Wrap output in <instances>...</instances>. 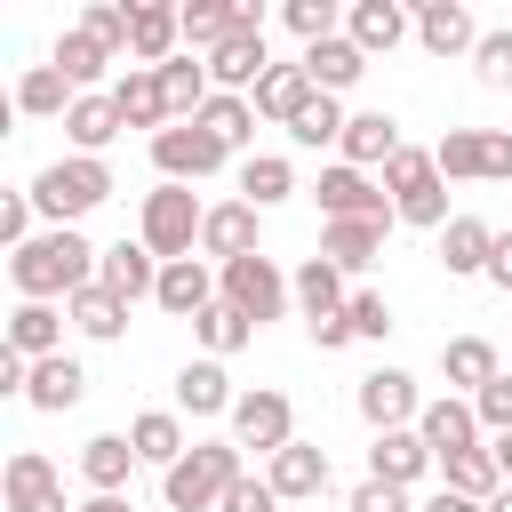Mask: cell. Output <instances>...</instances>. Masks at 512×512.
<instances>
[{
  "label": "cell",
  "instance_id": "cell-1",
  "mask_svg": "<svg viewBox=\"0 0 512 512\" xmlns=\"http://www.w3.org/2000/svg\"><path fill=\"white\" fill-rule=\"evenodd\" d=\"M96 264H104V248L80 224H48L40 240H24L8 256V280L24 304H72L80 288H96Z\"/></svg>",
  "mask_w": 512,
  "mask_h": 512
},
{
  "label": "cell",
  "instance_id": "cell-2",
  "mask_svg": "<svg viewBox=\"0 0 512 512\" xmlns=\"http://www.w3.org/2000/svg\"><path fill=\"white\" fill-rule=\"evenodd\" d=\"M240 472H248V464H240L232 440H192V448L160 472V496H168V512H216Z\"/></svg>",
  "mask_w": 512,
  "mask_h": 512
},
{
  "label": "cell",
  "instance_id": "cell-3",
  "mask_svg": "<svg viewBox=\"0 0 512 512\" xmlns=\"http://www.w3.org/2000/svg\"><path fill=\"white\" fill-rule=\"evenodd\" d=\"M24 192H32V208H40L48 224H80L88 208H104V200H112V168H104V160H88V152H64V160H48Z\"/></svg>",
  "mask_w": 512,
  "mask_h": 512
},
{
  "label": "cell",
  "instance_id": "cell-4",
  "mask_svg": "<svg viewBox=\"0 0 512 512\" xmlns=\"http://www.w3.org/2000/svg\"><path fill=\"white\" fill-rule=\"evenodd\" d=\"M200 224H208V208L192 200V184H152L144 208H136V240H144L160 264L200 256Z\"/></svg>",
  "mask_w": 512,
  "mask_h": 512
},
{
  "label": "cell",
  "instance_id": "cell-5",
  "mask_svg": "<svg viewBox=\"0 0 512 512\" xmlns=\"http://www.w3.org/2000/svg\"><path fill=\"white\" fill-rule=\"evenodd\" d=\"M216 288H224V304L248 320V328H264V320H280L288 304H296V288H288V272L256 248V256H240V264H216Z\"/></svg>",
  "mask_w": 512,
  "mask_h": 512
},
{
  "label": "cell",
  "instance_id": "cell-6",
  "mask_svg": "<svg viewBox=\"0 0 512 512\" xmlns=\"http://www.w3.org/2000/svg\"><path fill=\"white\" fill-rule=\"evenodd\" d=\"M224 424H232V448H256L264 464H272V456H280V448L296 440V408H288V392H272V384L240 392Z\"/></svg>",
  "mask_w": 512,
  "mask_h": 512
},
{
  "label": "cell",
  "instance_id": "cell-7",
  "mask_svg": "<svg viewBox=\"0 0 512 512\" xmlns=\"http://www.w3.org/2000/svg\"><path fill=\"white\" fill-rule=\"evenodd\" d=\"M232 152L200 128V120H176V128H160L152 136V168H160V184H200V176H216Z\"/></svg>",
  "mask_w": 512,
  "mask_h": 512
},
{
  "label": "cell",
  "instance_id": "cell-8",
  "mask_svg": "<svg viewBox=\"0 0 512 512\" xmlns=\"http://www.w3.org/2000/svg\"><path fill=\"white\" fill-rule=\"evenodd\" d=\"M352 408H360V424H368V432H408V424L424 416V392H416V376H408V368H368V376H360V392H352Z\"/></svg>",
  "mask_w": 512,
  "mask_h": 512
},
{
  "label": "cell",
  "instance_id": "cell-9",
  "mask_svg": "<svg viewBox=\"0 0 512 512\" xmlns=\"http://www.w3.org/2000/svg\"><path fill=\"white\" fill-rule=\"evenodd\" d=\"M312 200H320V224H344V216H392L384 184H376L368 168H344V160H328V168H320Z\"/></svg>",
  "mask_w": 512,
  "mask_h": 512
},
{
  "label": "cell",
  "instance_id": "cell-10",
  "mask_svg": "<svg viewBox=\"0 0 512 512\" xmlns=\"http://www.w3.org/2000/svg\"><path fill=\"white\" fill-rule=\"evenodd\" d=\"M416 432H424L432 464H448V456H472V448H480V416H472V400H464V392H440V400H424Z\"/></svg>",
  "mask_w": 512,
  "mask_h": 512
},
{
  "label": "cell",
  "instance_id": "cell-11",
  "mask_svg": "<svg viewBox=\"0 0 512 512\" xmlns=\"http://www.w3.org/2000/svg\"><path fill=\"white\" fill-rule=\"evenodd\" d=\"M272 72V56H264V24H240L216 56H208V80H216V96H256V80Z\"/></svg>",
  "mask_w": 512,
  "mask_h": 512
},
{
  "label": "cell",
  "instance_id": "cell-12",
  "mask_svg": "<svg viewBox=\"0 0 512 512\" xmlns=\"http://www.w3.org/2000/svg\"><path fill=\"white\" fill-rule=\"evenodd\" d=\"M400 216H344V224H320V256L352 280V272H368L376 256H384V232H392Z\"/></svg>",
  "mask_w": 512,
  "mask_h": 512
},
{
  "label": "cell",
  "instance_id": "cell-13",
  "mask_svg": "<svg viewBox=\"0 0 512 512\" xmlns=\"http://www.w3.org/2000/svg\"><path fill=\"white\" fill-rule=\"evenodd\" d=\"M408 32H416V16H408L400 0H352V8H344V40H352L360 56H392Z\"/></svg>",
  "mask_w": 512,
  "mask_h": 512
},
{
  "label": "cell",
  "instance_id": "cell-14",
  "mask_svg": "<svg viewBox=\"0 0 512 512\" xmlns=\"http://www.w3.org/2000/svg\"><path fill=\"white\" fill-rule=\"evenodd\" d=\"M0 488H8V512H64V480H56V464L40 448H16Z\"/></svg>",
  "mask_w": 512,
  "mask_h": 512
},
{
  "label": "cell",
  "instance_id": "cell-15",
  "mask_svg": "<svg viewBox=\"0 0 512 512\" xmlns=\"http://www.w3.org/2000/svg\"><path fill=\"white\" fill-rule=\"evenodd\" d=\"M224 288H216V272H208V256H184V264H160V288H152V304L160 312H176V320H200L208 304H216Z\"/></svg>",
  "mask_w": 512,
  "mask_h": 512
},
{
  "label": "cell",
  "instance_id": "cell-16",
  "mask_svg": "<svg viewBox=\"0 0 512 512\" xmlns=\"http://www.w3.org/2000/svg\"><path fill=\"white\" fill-rule=\"evenodd\" d=\"M264 480H272V496H280V504H304V496H320L336 472H328V448H312V440H288V448L264 464Z\"/></svg>",
  "mask_w": 512,
  "mask_h": 512
},
{
  "label": "cell",
  "instance_id": "cell-17",
  "mask_svg": "<svg viewBox=\"0 0 512 512\" xmlns=\"http://www.w3.org/2000/svg\"><path fill=\"white\" fill-rule=\"evenodd\" d=\"M416 40H424V56H472L480 48V24H472L464 0H424L416 8Z\"/></svg>",
  "mask_w": 512,
  "mask_h": 512
},
{
  "label": "cell",
  "instance_id": "cell-18",
  "mask_svg": "<svg viewBox=\"0 0 512 512\" xmlns=\"http://www.w3.org/2000/svg\"><path fill=\"white\" fill-rule=\"evenodd\" d=\"M256 216H264V208H248V200H216L208 224H200V256H216V264L256 256Z\"/></svg>",
  "mask_w": 512,
  "mask_h": 512
},
{
  "label": "cell",
  "instance_id": "cell-19",
  "mask_svg": "<svg viewBox=\"0 0 512 512\" xmlns=\"http://www.w3.org/2000/svg\"><path fill=\"white\" fill-rule=\"evenodd\" d=\"M96 280H104L120 304H144V296L160 288V256H152L144 240H112V248H104V264H96Z\"/></svg>",
  "mask_w": 512,
  "mask_h": 512
},
{
  "label": "cell",
  "instance_id": "cell-20",
  "mask_svg": "<svg viewBox=\"0 0 512 512\" xmlns=\"http://www.w3.org/2000/svg\"><path fill=\"white\" fill-rule=\"evenodd\" d=\"M80 400H88V368H80L72 352H56V360H32L24 408H40V416H64V408H80Z\"/></svg>",
  "mask_w": 512,
  "mask_h": 512
},
{
  "label": "cell",
  "instance_id": "cell-21",
  "mask_svg": "<svg viewBox=\"0 0 512 512\" xmlns=\"http://www.w3.org/2000/svg\"><path fill=\"white\" fill-rule=\"evenodd\" d=\"M432 472V448H424V432L408 424V432H376L368 440V480H392V488H416Z\"/></svg>",
  "mask_w": 512,
  "mask_h": 512
},
{
  "label": "cell",
  "instance_id": "cell-22",
  "mask_svg": "<svg viewBox=\"0 0 512 512\" xmlns=\"http://www.w3.org/2000/svg\"><path fill=\"white\" fill-rule=\"evenodd\" d=\"M112 104H120V120L128 128H176V112H168V88H160V72H144V64H128L120 80H112Z\"/></svg>",
  "mask_w": 512,
  "mask_h": 512
},
{
  "label": "cell",
  "instance_id": "cell-23",
  "mask_svg": "<svg viewBox=\"0 0 512 512\" xmlns=\"http://www.w3.org/2000/svg\"><path fill=\"white\" fill-rule=\"evenodd\" d=\"M400 144H408V136H400V120H392V112H352V120H344L336 160H344V168H384Z\"/></svg>",
  "mask_w": 512,
  "mask_h": 512
},
{
  "label": "cell",
  "instance_id": "cell-24",
  "mask_svg": "<svg viewBox=\"0 0 512 512\" xmlns=\"http://www.w3.org/2000/svg\"><path fill=\"white\" fill-rule=\"evenodd\" d=\"M232 376H224V360H184L176 368V416H232Z\"/></svg>",
  "mask_w": 512,
  "mask_h": 512
},
{
  "label": "cell",
  "instance_id": "cell-25",
  "mask_svg": "<svg viewBox=\"0 0 512 512\" xmlns=\"http://www.w3.org/2000/svg\"><path fill=\"white\" fill-rule=\"evenodd\" d=\"M128 472H136V440H128V432H96V440H80V480H88V496H120Z\"/></svg>",
  "mask_w": 512,
  "mask_h": 512
},
{
  "label": "cell",
  "instance_id": "cell-26",
  "mask_svg": "<svg viewBox=\"0 0 512 512\" xmlns=\"http://www.w3.org/2000/svg\"><path fill=\"white\" fill-rule=\"evenodd\" d=\"M48 64H56V72H64V80H72L80 96H96V80L112 72V48H104L96 32H80V24H64V32H56V48H48Z\"/></svg>",
  "mask_w": 512,
  "mask_h": 512
},
{
  "label": "cell",
  "instance_id": "cell-27",
  "mask_svg": "<svg viewBox=\"0 0 512 512\" xmlns=\"http://www.w3.org/2000/svg\"><path fill=\"white\" fill-rule=\"evenodd\" d=\"M120 128H128V120H120L112 88H96V96H72V112H64V136H72V152H88V160H104V144H112Z\"/></svg>",
  "mask_w": 512,
  "mask_h": 512
},
{
  "label": "cell",
  "instance_id": "cell-28",
  "mask_svg": "<svg viewBox=\"0 0 512 512\" xmlns=\"http://www.w3.org/2000/svg\"><path fill=\"white\" fill-rule=\"evenodd\" d=\"M488 256H496V224L488 216H456L448 232H440V264H448V280H488Z\"/></svg>",
  "mask_w": 512,
  "mask_h": 512
},
{
  "label": "cell",
  "instance_id": "cell-29",
  "mask_svg": "<svg viewBox=\"0 0 512 512\" xmlns=\"http://www.w3.org/2000/svg\"><path fill=\"white\" fill-rule=\"evenodd\" d=\"M288 288H296V304H304V328H312V320H336V312L352 304V288H344V272H336L328 256H304V264L288 272Z\"/></svg>",
  "mask_w": 512,
  "mask_h": 512
},
{
  "label": "cell",
  "instance_id": "cell-30",
  "mask_svg": "<svg viewBox=\"0 0 512 512\" xmlns=\"http://www.w3.org/2000/svg\"><path fill=\"white\" fill-rule=\"evenodd\" d=\"M64 304H16L8 312V352H24V360H56L64 352Z\"/></svg>",
  "mask_w": 512,
  "mask_h": 512
},
{
  "label": "cell",
  "instance_id": "cell-31",
  "mask_svg": "<svg viewBox=\"0 0 512 512\" xmlns=\"http://www.w3.org/2000/svg\"><path fill=\"white\" fill-rule=\"evenodd\" d=\"M440 376L472 400V392H488V384L504 376V360H496V344H488V336H448V344H440Z\"/></svg>",
  "mask_w": 512,
  "mask_h": 512
},
{
  "label": "cell",
  "instance_id": "cell-32",
  "mask_svg": "<svg viewBox=\"0 0 512 512\" xmlns=\"http://www.w3.org/2000/svg\"><path fill=\"white\" fill-rule=\"evenodd\" d=\"M312 96H320V88H312V72H304V64H272V72L256 80V96H248V104H256V120H280V128H288Z\"/></svg>",
  "mask_w": 512,
  "mask_h": 512
},
{
  "label": "cell",
  "instance_id": "cell-33",
  "mask_svg": "<svg viewBox=\"0 0 512 512\" xmlns=\"http://www.w3.org/2000/svg\"><path fill=\"white\" fill-rule=\"evenodd\" d=\"M296 64L312 72V88H320V96H344V88H360V72H368V56H360L344 32H336V40H320V48H304Z\"/></svg>",
  "mask_w": 512,
  "mask_h": 512
},
{
  "label": "cell",
  "instance_id": "cell-34",
  "mask_svg": "<svg viewBox=\"0 0 512 512\" xmlns=\"http://www.w3.org/2000/svg\"><path fill=\"white\" fill-rule=\"evenodd\" d=\"M128 440H136V464H152V472H168L192 440H184V416L176 408H144L136 424H128Z\"/></svg>",
  "mask_w": 512,
  "mask_h": 512
},
{
  "label": "cell",
  "instance_id": "cell-35",
  "mask_svg": "<svg viewBox=\"0 0 512 512\" xmlns=\"http://www.w3.org/2000/svg\"><path fill=\"white\" fill-rule=\"evenodd\" d=\"M160 88H168V112H176V120H200L208 96H216L208 56H168V64H160Z\"/></svg>",
  "mask_w": 512,
  "mask_h": 512
},
{
  "label": "cell",
  "instance_id": "cell-36",
  "mask_svg": "<svg viewBox=\"0 0 512 512\" xmlns=\"http://www.w3.org/2000/svg\"><path fill=\"white\" fill-rule=\"evenodd\" d=\"M72 96H80V88H72L56 64H24V80H16V112H24V120H64Z\"/></svg>",
  "mask_w": 512,
  "mask_h": 512
},
{
  "label": "cell",
  "instance_id": "cell-37",
  "mask_svg": "<svg viewBox=\"0 0 512 512\" xmlns=\"http://www.w3.org/2000/svg\"><path fill=\"white\" fill-rule=\"evenodd\" d=\"M288 192H296V168H288L280 152H248V160H240V200H248V208H280Z\"/></svg>",
  "mask_w": 512,
  "mask_h": 512
},
{
  "label": "cell",
  "instance_id": "cell-38",
  "mask_svg": "<svg viewBox=\"0 0 512 512\" xmlns=\"http://www.w3.org/2000/svg\"><path fill=\"white\" fill-rule=\"evenodd\" d=\"M64 312H72V328H80V336H96V344H112V336L128 328V304H120V296H112L104 280H96V288H80V296H72Z\"/></svg>",
  "mask_w": 512,
  "mask_h": 512
},
{
  "label": "cell",
  "instance_id": "cell-39",
  "mask_svg": "<svg viewBox=\"0 0 512 512\" xmlns=\"http://www.w3.org/2000/svg\"><path fill=\"white\" fill-rule=\"evenodd\" d=\"M200 128H208L224 152H248V144H256V104H248V96H208Z\"/></svg>",
  "mask_w": 512,
  "mask_h": 512
},
{
  "label": "cell",
  "instance_id": "cell-40",
  "mask_svg": "<svg viewBox=\"0 0 512 512\" xmlns=\"http://www.w3.org/2000/svg\"><path fill=\"white\" fill-rule=\"evenodd\" d=\"M440 488H456V496L488 504V496L504 488V472H496V456H488V448H472V456H448V464H440Z\"/></svg>",
  "mask_w": 512,
  "mask_h": 512
},
{
  "label": "cell",
  "instance_id": "cell-41",
  "mask_svg": "<svg viewBox=\"0 0 512 512\" xmlns=\"http://www.w3.org/2000/svg\"><path fill=\"white\" fill-rule=\"evenodd\" d=\"M344 120H352V112H344V96H312V104L288 120V136L320 152V144H344Z\"/></svg>",
  "mask_w": 512,
  "mask_h": 512
},
{
  "label": "cell",
  "instance_id": "cell-42",
  "mask_svg": "<svg viewBox=\"0 0 512 512\" xmlns=\"http://www.w3.org/2000/svg\"><path fill=\"white\" fill-rule=\"evenodd\" d=\"M432 160H440V184H488L480 176V128H448L432 144Z\"/></svg>",
  "mask_w": 512,
  "mask_h": 512
},
{
  "label": "cell",
  "instance_id": "cell-43",
  "mask_svg": "<svg viewBox=\"0 0 512 512\" xmlns=\"http://www.w3.org/2000/svg\"><path fill=\"white\" fill-rule=\"evenodd\" d=\"M432 176H440V160H432L424 144H400V152L384 160V176H376V184H384V200H408V192H424Z\"/></svg>",
  "mask_w": 512,
  "mask_h": 512
},
{
  "label": "cell",
  "instance_id": "cell-44",
  "mask_svg": "<svg viewBox=\"0 0 512 512\" xmlns=\"http://www.w3.org/2000/svg\"><path fill=\"white\" fill-rule=\"evenodd\" d=\"M192 336H200V344H208V360H232V352H240V344H248V336H256V328H248V320H240V312H232V304H224V296H216V304H208V312H200V320H192Z\"/></svg>",
  "mask_w": 512,
  "mask_h": 512
},
{
  "label": "cell",
  "instance_id": "cell-45",
  "mask_svg": "<svg viewBox=\"0 0 512 512\" xmlns=\"http://www.w3.org/2000/svg\"><path fill=\"white\" fill-rule=\"evenodd\" d=\"M280 24L304 40V48H320V40H336V24H344V8L336 0H288L280 8Z\"/></svg>",
  "mask_w": 512,
  "mask_h": 512
},
{
  "label": "cell",
  "instance_id": "cell-46",
  "mask_svg": "<svg viewBox=\"0 0 512 512\" xmlns=\"http://www.w3.org/2000/svg\"><path fill=\"white\" fill-rule=\"evenodd\" d=\"M392 216H400V224H416V232H448V224H456V208H448V184H440V176H432L424 192L392 200Z\"/></svg>",
  "mask_w": 512,
  "mask_h": 512
},
{
  "label": "cell",
  "instance_id": "cell-47",
  "mask_svg": "<svg viewBox=\"0 0 512 512\" xmlns=\"http://www.w3.org/2000/svg\"><path fill=\"white\" fill-rule=\"evenodd\" d=\"M80 32H96L112 56H128V32H136V8H120V0H88L80 8Z\"/></svg>",
  "mask_w": 512,
  "mask_h": 512
},
{
  "label": "cell",
  "instance_id": "cell-48",
  "mask_svg": "<svg viewBox=\"0 0 512 512\" xmlns=\"http://www.w3.org/2000/svg\"><path fill=\"white\" fill-rule=\"evenodd\" d=\"M344 328H352V344H384V336H392V304H384L376 288H352V304H344Z\"/></svg>",
  "mask_w": 512,
  "mask_h": 512
},
{
  "label": "cell",
  "instance_id": "cell-49",
  "mask_svg": "<svg viewBox=\"0 0 512 512\" xmlns=\"http://www.w3.org/2000/svg\"><path fill=\"white\" fill-rule=\"evenodd\" d=\"M472 80H480V88H512V24L480 32V48H472Z\"/></svg>",
  "mask_w": 512,
  "mask_h": 512
},
{
  "label": "cell",
  "instance_id": "cell-50",
  "mask_svg": "<svg viewBox=\"0 0 512 512\" xmlns=\"http://www.w3.org/2000/svg\"><path fill=\"white\" fill-rule=\"evenodd\" d=\"M32 216H40V208H32V192H0V240H8V256H16L24 240H40V232H32Z\"/></svg>",
  "mask_w": 512,
  "mask_h": 512
},
{
  "label": "cell",
  "instance_id": "cell-51",
  "mask_svg": "<svg viewBox=\"0 0 512 512\" xmlns=\"http://www.w3.org/2000/svg\"><path fill=\"white\" fill-rule=\"evenodd\" d=\"M472 416H480V432L496 440V432H512V376H496L488 392H472Z\"/></svg>",
  "mask_w": 512,
  "mask_h": 512
},
{
  "label": "cell",
  "instance_id": "cell-52",
  "mask_svg": "<svg viewBox=\"0 0 512 512\" xmlns=\"http://www.w3.org/2000/svg\"><path fill=\"white\" fill-rule=\"evenodd\" d=\"M272 504H280V496H272V480H264V472H240V480L224 488V504H216V512H272Z\"/></svg>",
  "mask_w": 512,
  "mask_h": 512
},
{
  "label": "cell",
  "instance_id": "cell-53",
  "mask_svg": "<svg viewBox=\"0 0 512 512\" xmlns=\"http://www.w3.org/2000/svg\"><path fill=\"white\" fill-rule=\"evenodd\" d=\"M344 512H416V504H408V488H392V480H360Z\"/></svg>",
  "mask_w": 512,
  "mask_h": 512
},
{
  "label": "cell",
  "instance_id": "cell-54",
  "mask_svg": "<svg viewBox=\"0 0 512 512\" xmlns=\"http://www.w3.org/2000/svg\"><path fill=\"white\" fill-rule=\"evenodd\" d=\"M480 176L488 184H512V136L504 128H480Z\"/></svg>",
  "mask_w": 512,
  "mask_h": 512
},
{
  "label": "cell",
  "instance_id": "cell-55",
  "mask_svg": "<svg viewBox=\"0 0 512 512\" xmlns=\"http://www.w3.org/2000/svg\"><path fill=\"white\" fill-rule=\"evenodd\" d=\"M312 344H320V352H344V344H352V328H344V312H336V320H312Z\"/></svg>",
  "mask_w": 512,
  "mask_h": 512
},
{
  "label": "cell",
  "instance_id": "cell-56",
  "mask_svg": "<svg viewBox=\"0 0 512 512\" xmlns=\"http://www.w3.org/2000/svg\"><path fill=\"white\" fill-rule=\"evenodd\" d=\"M488 280L512 296V232H496V256H488Z\"/></svg>",
  "mask_w": 512,
  "mask_h": 512
},
{
  "label": "cell",
  "instance_id": "cell-57",
  "mask_svg": "<svg viewBox=\"0 0 512 512\" xmlns=\"http://www.w3.org/2000/svg\"><path fill=\"white\" fill-rule=\"evenodd\" d=\"M416 512H488V504H472V496H456V488H432Z\"/></svg>",
  "mask_w": 512,
  "mask_h": 512
},
{
  "label": "cell",
  "instance_id": "cell-58",
  "mask_svg": "<svg viewBox=\"0 0 512 512\" xmlns=\"http://www.w3.org/2000/svg\"><path fill=\"white\" fill-rule=\"evenodd\" d=\"M488 456H496V472H504V488H512V432H496V440H488Z\"/></svg>",
  "mask_w": 512,
  "mask_h": 512
},
{
  "label": "cell",
  "instance_id": "cell-59",
  "mask_svg": "<svg viewBox=\"0 0 512 512\" xmlns=\"http://www.w3.org/2000/svg\"><path fill=\"white\" fill-rule=\"evenodd\" d=\"M80 512H136V504H128V496H88Z\"/></svg>",
  "mask_w": 512,
  "mask_h": 512
},
{
  "label": "cell",
  "instance_id": "cell-60",
  "mask_svg": "<svg viewBox=\"0 0 512 512\" xmlns=\"http://www.w3.org/2000/svg\"><path fill=\"white\" fill-rule=\"evenodd\" d=\"M488 512H512V488H496V496H488Z\"/></svg>",
  "mask_w": 512,
  "mask_h": 512
}]
</instances>
